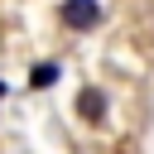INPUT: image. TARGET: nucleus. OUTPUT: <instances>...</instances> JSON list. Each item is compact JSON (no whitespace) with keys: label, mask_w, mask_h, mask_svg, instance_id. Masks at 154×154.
<instances>
[{"label":"nucleus","mask_w":154,"mask_h":154,"mask_svg":"<svg viewBox=\"0 0 154 154\" xmlns=\"http://www.w3.org/2000/svg\"><path fill=\"white\" fill-rule=\"evenodd\" d=\"M72 111H77L87 125H101V120H106V111H111V101H106V91H101V87H82V91L72 96Z\"/></svg>","instance_id":"f03ea898"},{"label":"nucleus","mask_w":154,"mask_h":154,"mask_svg":"<svg viewBox=\"0 0 154 154\" xmlns=\"http://www.w3.org/2000/svg\"><path fill=\"white\" fill-rule=\"evenodd\" d=\"M58 72H63L58 63H34V67H29V87H34V91H48V87L58 82Z\"/></svg>","instance_id":"7ed1b4c3"},{"label":"nucleus","mask_w":154,"mask_h":154,"mask_svg":"<svg viewBox=\"0 0 154 154\" xmlns=\"http://www.w3.org/2000/svg\"><path fill=\"white\" fill-rule=\"evenodd\" d=\"M101 19H106L101 0H58V24L67 34H91Z\"/></svg>","instance_id":"f257e3e1"}]
</instances>
